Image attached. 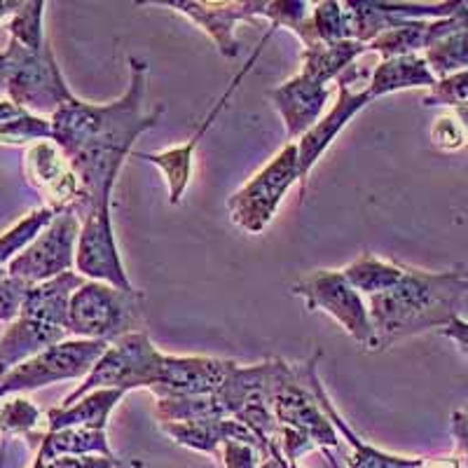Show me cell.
Segmentation results:
<instances>
[{"mask_svg": "<svg viewBox=\"0 0 468 468\" xmlns=\"http://www.w3.org/2000/svg\"><path fill=\"white\" fill-rule=\"evenodd\" d=\"M165 103L148 106V64L129 58V87L117 101L87 103L70 96L52 117V141L66 154L80 181V202L73 213L111 208L112 187L132 154L133 141L160 124Z\"/></svg>", "mask_w": 468, "mask_h": 468, "instance_id": "1", "label": "cell"}, {"mask_svg": "<svg viewBox=\"0 0 468 468\" xmlns=\"http://www.w3.org/2000/svg\"><path fill=\"white\" fill-rule=\"evenodd\" d=\"M232 363L208 356H166L141 330L112 342L94 370L61 405H73L96 388H148L154 399L213 394L225 382Z\"/></svg>", "mask_w": 468, "mask_h": 468, "instance_id": "2", "label": "cell"}, {"mask_svg": "<svg viewBox=\"0 0 468 468\" xmlns=\"http://www.w3.org/2000/svg\"><path fill=\"white\" fill-rule=\"evenodd\" d=\"M466 292L468 277L462 270L426 271L405 267L399 283L367 298L375 330L373 351H384L431 328H445L459 316V304Z\"/></svg>", "mask_w": 468, "mask_h": 468, "instance_id": "3", "label": "cell"}, {"mask_svg": "<svg viewBox=\"0 0 468 468\" xmlns=\"http://www.w3.org/2000/svg\"><path fill=\"white\" fill-rule=\"evenodd\" d=\"M85 283L78 271H66L52 282L28 288L19 319L12 321L0 337V378L40 351L66 342L69 304L73 292Z\"/></svg>", "mask_w": 468, "mask_h": 468, "instance_id": "4", "label": "cell"}, {"mask_svg": "<svg viewBox=\"0 0 468 468\" xmlns=\"http://www.w3.org/2000/svg\"><path fill=\"white\" fill-rule=\"evenodd\" d=\"M145 295L136 288L122 291L111 283L87 279L73 292L69 304V335L73 340H103L108 345L120 337L145 330Z\"/></svg>", "mask_w": 468, "mask_h": 468, "instance_id": "5", "label": "cell"}, {"mask_svg": "<svg viewBox=\"0 0 468 468\" xmlns=\"http://www.w3.org/2000/svg\"><path fill=\"white\" fill-rule=\"evenodd\" d=\"M7 57V96L16 108L37 117H52L58 108L75 96L64 80L49 43L43 49L22 48L10 40Z\"/></svg>", "mask_w": 468, "mask_h": 468, "instance_id": "6", "label": "cell"}, {"mask_svg": "<svg viewBox=\"0 0 468 468\" xmlns=\"http://www.w3.org/2000/svg\"><path fill=\"white\" fill-rule=\"evenodd\" d=\"M108 346L111 345L103 340L58 342L3 375L0 378V400L64 382V379H85L94 370L99 358L106 354Z\"/></svg>", "mask_w": 468, "mask_h": 468, "instance_id": "7", "label": "cell"}, {"mask_svg": "<svg viewBox=\"0 0 468 468\" xmlns=\"http://www.w3.org/2000/svg\"><path fill=\"white\" fill-rule=\"evenodd\" d=\"M270 400L279 426L304 433L314 442L316 450H333L340 445V433L321 410L300 366H291L283 358H274Z\"/></svg>", "mask_w": 468, "mask_h": 468, "instance_id": "8", "label": "cell"}, {"mask_svg": "<svg viewBox=\"0 0 468 468\" xmlns=\"http://www.w3.org/2000/svg\"><path fill=\"white\" fill-rule=\"evenodd\" d=\"M295 183H300L298 144H288L265 169L258 171L239 192L228 199L229 218L249 234L265 232L279 204Z\"/></svg>", "mask_w": 468, "mask_h": 468, "instance_id": "9", "label": "cell"}, {"mask_svg": "<svg viewBox=\"0 0 468 468\" xmlns=\"http://www.w3.org/2000/svg\"><path fill=\"white\" fill-rule=\"evenodd\" d=\"M291 291L300 295L312 312H325L333 316L356 345L370 351L375 349V330L370 324L367 304L342 271L316 270L298 279Z\"/></svg>", "mask_w": 468, "mask_h": 468, "instance_id": "10", "label": "cell"}, {"mask_svg": "<svg viewBox=\"0 0 468 468\" xmlns=\"http://www.w3.org/2000/svg\"><path fill=\"white\" fill-rule=\"evenodd\" d=\"M80 239V218L73 211L57 213V218L37 234V239L7 265L5 277L36 286L52 282L73 270Z\"/></svg>", "mask_w": 468, "mask_h": 468, "instance_id": "11", "label": "cell"}, {"mask_svg": "<svg viewBox=\"0 0 468 468\" xmlns=\"http://www.w3.org/2000/svg\"><path fill=\"white\" fill-rule=\"evenodd\" d=\"M148 5H165L171 10L181 12L195 27L202 28L216 43L218 52L225 58H234L239 54L237 43V24L250 22L256 16H267V0H150Z\"/></svg>", "mask_w": 468, "mask_h": 468, "instance_id": "12", "label": "cell"}, {"mask_svg": "<svg viewBox=\"0 0 468 468\" xmlns=\"http://www.w3.org/2000/svg\"><path fill=\"white\" fill-rule=\"evenodd\" d=\"M75 270L90 282L111 283L122 291H132V282L117 250L111 208L91 211L80 220V239L75 250Z\"/></svg>", "mask_w": 468, "mask_h": 468, "instance_id": "13", "label": "cell"}, {"mask_svg": "<svg viewBox=\"0 0 468 468\" xmlns=\"http://www.w3.org/2000/svg\"><path fill=\"white\" fill-rule=\"evenodd\" d=\"M24 176L45 197V207L52 211H73L80 202V181L66 154L57 148L54 141H37L28 145L24 154Z\"/></svg>", "mask_w": 468, "mask_h": 468, "instance_id": "14", "label": "cell"}, {"mask_svg": "<svg viewBox=\"0 0 468 468\" xmlns=\"http://www.w3.org/2000/svg\"><path fill=\"white\" fill-rule=\"evenodd\" d=\"M271 33H274V31H271V28H270V33H267V36L262 37V43L258 45L256 52L250 54L249 64H246L244 69L239 70V73L234 75V80H232V85H229V90H225V94L220 96L218 101H216V106L211 108V112H208V115H207V120H204V122L199 124L197 133H195V136H192V139L187 141V144L178 145V148L162 150V153H141L139 154L141 160L150 162V165H154V166H160V169L165 171L166 187H169V204H171V207H178V204L183 202V195H186L187 183H190V178H192V157H195V150H197L199 141H202L204 136H207L208 127H211V124L216 122V120H218V115H220V112H223L225 103H228L229 99H232V94H234V91H237V87H239L241 80H244V75L249 73L250 69H253V64H256L258 57H261L262 45H265L267 40H270Z\"/></svg>", "mask_w": 468, "mask_h": 468, "instance_id": "15", "label": "cell"}, {"mask_svg": "<svg viewBox=\"0 0 468 468\" xmlns=\"http://www.w3.org/2000/svg\"><path fill=\"white\" fill-rule=\"evenodd\" d=\"M337 87H340V96H337V101L333 103V108L321 117L314 127L304 133L303 139L295 141V144H298L300 186H303V190L304 186H307L309 171L314 169L316 162H319L321 157H324L325 150L333 145V141L337 139V133H340L363 108L373 103L370 87H367V90H354V87L345 85V82H337Z\"/></svg>", "mask_w": 468, "mask_h": 468, "instance_id": "16", "label": "cell"}, {"mask_svg": "<svg viewBox=\"0 0 468 468\" xmlns=\"http://www.w3.org/2000/svg\"><path fill=\"white\" fill-rule=\"evenodd\" d=\"M319 358H321V354L316 351L314 356L300 366V370H303L304 379H307V384L312 387V391H314L321 410H324L325 415H328V420L333 421V426L337 429V433H340V436L349 442L351 452H349V457H346V466L349 468H421L424 457H396V454H387V452H382L379 447L361 441V438L354 433V429H351V426L342 420V415L335 410V405L330 403L328 394H325L324 384H321V379H319V367H316Z\"/></svg>", "mask_w": 468, "mask_h": 468, "instance_id": "17", "label": "cell"}, {"mask_svg": "<svg viewBox=\"0 0 468 468\" xmlns=\"http://www.w3.org/2000/svg\"><path fill=\"white\" fill-rule=\"evenodd\" d=\"M267 96H270L271 106L282 115L288 139L300 141L324 117V108L330 99V87L319 85L300 73L277 90H271Z\"/></svg>", "mask_w": 468, "mask_h": 468, "instance_id": "18", "label": "cell"}, {"mask_svg": "<svg viewBox=\"0 0 468 468\" xmlns=\"http://www.w3.org/2000/svg\"><path fill=\"white\" fill-rule=\"evenodd\" d=\"M162 431L178 442L181 447L195 450V452L216 454L218 457L220 447L228 441H244L256 445L262 457L270 459L265 445L253 436L249 426L237 420H197V421H176V424H160Z\"/></svg>", "mask_w": 468, "mask_h": 468, "instance_id": "19", "label": "cell"}, {"mask_svg": "<svg viewBox=\"0 0 468 468\" xmlns=\"http://www.w3.org/2000/svg\"><path fill=\"white\" fill-rule=\"evenodd\" d=\"M127 391L122 388H96L91 394L82 396L73 405H58L48 410L45 424L48 431L70 429V426H87V429H103L106 431L111 412L124 399Z\"/></svg>", "mask_w": 468, "mask_h": 468, "instance_id": "20", "label": "cell"}, {"mask_svg": "<svg viewBox=\"0 0 468 468\" xmlns=\"http://www.w3.org/2000/svg\"><path fill=\"white\" fill-rule=\"evenodd\" d=\"M436 82V75L431 73V69H429V64H426L421 54L382 58L375 66L373 80H370V94H373L375 101L379 96L415 90V87H429L431 90Z\"/></svg>", "mask_w": 468, "mask_h": 468, "instance_id": "21", "label": "cell"}, {"mask_svg": "<svg viewBox=\"0 0 468 468\" xmlns=\"http://www.w3.org/2000/svg\"><path fill=\"white\" fill-rule=\"evenodd\" d=\"M78 454H101L115 457L103 429H87V426H70L58 431H45L37 442V459L52 462L57 457H78Z\"/></svg>", "mask_w": 468, "mask_h": 468, "instance_id": "22", "label": "cell"}, {"mask_svg": "<svg viewBox=\"0 0 468 468\" xmlns=\"http://www.w3.org/2000/svg\"><path fill=\"white\" fill-rule=\"evenodd\" d=\"M366 52L367 45L358 43V40L312 45V48L303 49V70L300 73L319 85H328L330 80H337Z\"/></svg>", "mask_w": 468, "mask_h": 468, "instance_id": "23", "label": "cell"}, {"mask_svg": "<svg viewBox=\"0 0 468 468\" xmlns=\"http://www.w3.org/2000/svg\"><path fill=\"white\" fill-rule=\"evenodd\" d=\"M292 33L303 40V48H312V45L319 43H342V40H351L345 7L337 0L316 3L314 10L309 12L307 19Z\"/></svg>", "mask_w": 468, "mask_h": 468, "instance_id": "24", "label": "cell"}, {"mask_svg": "<svg viewBox=\"0 0 468 468\" xmlns=\"http://www.w3.org/2000/svg\"><path fill=\"white\" fill-rule=\"evenodd\" d=\"M403 270L405 265L379 261L373 253H361L351 265H346L342 274L361 295L370 298V295L388 291L394 283H399V279L403 277Z\"/></svg>", "mask_w": 468, "mask_h": 468, "instance_id": "25", "label": "cell"}, {"mask_svg": "<svg viewBox=\"0 0 468 468\" xmlns=\"http://www.w3.org/2000/svg\"><path fill=\"white\" fill-rule=\"evenodd\" d=\"M57 218V211L49 207H40L24 216L15 228L7 229L5 234H0V279L5 277L7 265L15 261L22 250H27L33 241L37 239V234L43 232L52 220Z\"/></svg>", "mask_w": 468, "mask_h": 468, "instance_id": "26", "label": "cell"}, {"mask_svg": "<svg viewBox=\"0 0 468 468\" xmlns=\"http://www.w3.org/2000/svg\"><path fill=\"white\" fill-rule=\"evenodd\" d=\"M421 57L429 64L431 73L436 75V80L468 70V27L438 40Z\"/></svg>", "mask_w": 468, "mask_h": 468, "instance_id": "27", "label": "cell"}, {"mask_svg": "<svg viewBox=\"0 0 468 468\" xmlns=\"http://www.w3.org/2000/svg\"><path fill=\"white\" fill-rule=\"evenodd\" d=\"M43 424V412L24 394L7 396L0 400V433L3 438L22 436L28 442H36V429Z\"/></svg>", "mask_w": 468, "mask_h": 468, "instance_id": "28", "label": "cell"}, {"mask_svg": "<svg viewBox=\"0 0 468 468\" xmlns=\"http://www.w3.org/2000/svg\"><path fill=\"white\" fill-rule=\"evenodd\" d=\"M43 15H45V3L43 0H31V3H22L16 7L15 15L5 22V31L10 33V40L19 43L22 48L43 49L48 45L43 31Z\"/></svg>", "mask_w": 468, "mask_h": 468, "instance_id": "29", "label": "cell"}, {"mask_svg": "<svg viewBox=\"0 0 468 468\" xmlns=\"http://www.w3.org/2000/svg\"><path fill=\"white\" fill-rule=\"evenodd\" d=\"M37 141H52V124L48 117L22 112L15 120L0 122V145H33Z\"/></svg>", "mask_w": 468, "mask_h": 468, "instance_id": "30", "label": "cell"}, {"mask_svg": "<svg viewBox=\"0 0 468 468\" xmlns=\"http://www.w3.org/2000/svg\"><path fill=\"white\" fill-rule=\"evenodd\" d=\"M421 103L426 108L468 106V70H462V73H454L450 78L438 80L431 90L426 91Z\"/></svg>", "mask_w": 468, "mask_h": 468, "instance_id": "31", "label": "cell"}, {"mask_svg": "<svg viewBox=\"0 0 468 468\" xmlns=\"http://www.w3.org/2000/svg\"><path fill=\"white\" fill-rule=\"evenodd\" d=\"M28 288L31 286L19 282V279H12V277L0 279V321L12 324V321L19 319Z\"/></svg>", "mask_w": 468, "mask_h": 468, "instance_id": "32", "label": "cell"}, {"mask_svg": "<svg viewBox=\"0 0 468 468\" xmlns=\"http://www.w3.org/2000/svg\"><path fill=\"white\" fill-rule=\"evenodd\" d=\"M225 468H261L265 457L256 445L244 441H228L218 452Z\"/></svg>", "mask_w": 468, "mask_h": 468, "instance_id": "33", "label": "cell"}, {"mask_svg": "<svg viewBox=\"0 0 468 468\" xmlns=\"http://www.w3.org/2000/svg\"><path fill=\"white\" fill-rule=\"evenodd\" d=\"M431 144L438 150H445V153H454V150L463 148L466 145V133H463L459 120L452 115H441L433 122L431 127Z\"/></svg>", "mask_w": 468, "mask_h": 468, "instance_id": "34", "label": "cell"}, {"mask_svg": "<svg viewBox=\"0 0 468 468\" xmlns=\"http://www.w3.org/2000/svg\"><path fill=\"white\" fill-rule=\"evenodd\" d=\"M122 462L117 457H101V454H78V457H57L45 462V468H120Z\"/></svg>", "mask_w": 468, "mask_h": 468, "instance_id": "35", "label": "cell"}, {"mask_svg": "<svg viewBox=\"0 0 468 468\" xmlns=\"http://www.w3.org/2000/svg\"><path fill=\"white\" fill-rule=\"evenodd\" d=\"M452 436H454V445H457V457L466 459L468 462V412L463 408L454 410L452 412Z\"/></svg>", "mask_w": 468, "mask_h": 468, "instance_id": "36", "label": "cell"}, {"mask_svg": "<svg viewBox=\"0 0 468 468\" xmlns=\"http://www.w3.org/2000/svg\"><path fill=\"white\" fill-rule=\"evenodd\" d=\"M441 335L447 337L450 342H454V346L462 351L463 356H468V321L454 316L445 328H441Z\"/></svg>", "mask_w": 468, "mask_h": 468, "instance_id": "37", "label": "cell"}, {"mask_svg": "<svg viewBox=\"0 0 468 468\" xmlns=\"http://www.w3.org/2000/svg\"><path fill=\"white\" fill-rule=\"evenodd\" d=\"M421 468H462V459L454 457H436V459H424Z\"/></svg>", "mask_w": 468, "mask_h": 468, "instance_id": "38", "label": "cell"}, {"mask_svg": "<svg viewBox=\"0 0 468 468\" xmlns=\"http://www.w3.org/2000/svg\"><path fill=\"white\" fill-rule=\"evenodd\" d=\"M22 112H27V111H22V108H16L15 103L10 101V99H7V101H0V122L15 120V117H19V115H22Z\"/></svg>", "mask_w": 468, "mask_h": 468, "instance_id": "39", "label": "cell"}, {"mask_svg": "<svg viewBox=\"0 0 468 468\" xmlns=\"http://www.w3.org/2000/svg\"><path fill=\"white\" fill-rule=\"evenodd\" d=\"M22 5V3H12V0H0V28L5 27V22L15 15L16 7Z\"/></svg>", "mask_w": 468, "mask_h": 468, "instance_id": "40", "label": "cell"}, {"mask_svg": "<svg viewBox=\"0 0 468 468\" xmlns=\"http://www.w3.org/2000/svg\"><path fill=\"white\" fill-rule=\"evenodd\" d=\"M261 468H286V459H283V454L279 450H271L270 459H265Z\"/></svg>", "mask_w": 468, "mask_h": 468, "instance_id": "41", "label": "cell"}, {"mask_svg": "<svg viewBox=\"0 0 468 468\" xmlns=\"http://www.w3.org/2000/svg\"><path fill=\"white\" fill-rule=\"evenodd\" d=\"M454 117H457L459 124H462L463 133H466V144H468V106L454 108Z\"/></svg>", "mask_w": 468, "mask_h": 468, "instance_id": "42", "label": "cell"}, {"mask_svg": "<svg viewBox=\"0 0 468 468\" xmlns=\"http://www.w3.org/2000/svg\"><path fill=\"white\" fill-rule=\"evenodd\" d=\"M7 87V57L5 52H0V91H5Z\"/></svg>", "mask_w": 468, "mask_h": 468, "instance_id": "43", "label": "cell"}, {"mask_svg": "<svg viewBox=\"0 0 468 468\" xmlns=\"http://www.w3.org/2000/svg\"><path fill=\"white\" fill-rule=\"evenodd\" d=\"M3 462H5V445H3V450H0V468H3ZM31 468H45V462L43 459H33Z\"/></svg>", "mask_w": 468, "mask_h": 468, "instance_id": "44", "label": "cell"}, {"mask_svg": "<svg viewBox=\"0 0 468 468\" xmlns=\"http://www.w3.org/2000/svg\"><path fill=\"white\" fill-rule=\"evenodd\" d=\"M321 452L325 454V459H328V463H330V466H333V468H342L340 463H337V459L333 457V454H330V450H321Z\"/></svg>", "mask_w": 468, "mask_h": 468, "instance_id": "45", "label": "cell"}, {"mask_svg": "<svg viewBox=\"0 0 468 468\" xmlns=\"http://www.w3.org/2000/svg\"><path fill=\"white\" fill-rule=\"evenodd\" d=\"M286 468H300L298 463H286Z\"/></svg>", "mask_w": 468, "mask_h": 468, "instance_id": "46", "label": "cell"}, {"mask_svg": "<svg viewBox=\"0 0 468 468\" xmlns=\"http://www.w3.org/2000/svg\"><path fill=\"white\" fill-rule=\"evenodd\" d=\"M462 468H468V462H466V459H462Z\"/></svg>", "mask_w": 468, "mask_h": 468, "instance_id": "47", "label": "cell"}, {"mask_svg": "<svg viewBox=\"0 0 468 468\" xmlns=\"http://www.w3.org/2000/svg\"><path fill=\"white\" fill-rule=\"evenodd\" d=\"M463 410H466V412H468V405H463Z\"/></svg>", "mask_w": 468, "mask_h": 468, "instance_id": "48", "label": "cell"}]
</instances>
